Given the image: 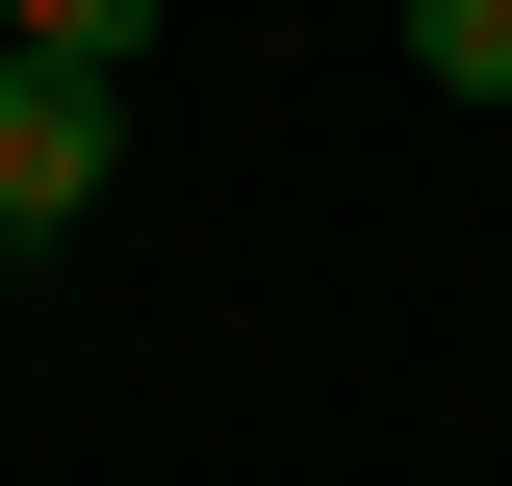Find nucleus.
Segmentation results:
<instances>
[{"mask_svg": "<svg viewBox=\"0 0 512 486\" xmlns=\"http://www.w3.org/2000/svg\"><path fill=\"white\" fill-rule=\"evenodd\" d=\"M410 77L436 103H512V0H410Z\"/></svg>", "mask_w": 512, "mask_h": 486, "instance_id": "2", "label": "nucleus"}, {"mask_svg": "<svg viewBox=\"0 0 512 486\" xmlns=\"http://www.w3.org/2000/svg\"><path fill=\"white\" fill-rule=\"evenodd\" d=\"M0 52H77V77H154V0H26Z\"/></svg>", "mask_w": 512, "mask_h": 486, "instance_id": "3", "label": "nucleus"}, {"mask_svg": "<svg viewBox=\"0 0 512 486\" xmlns=\"http://www.w3.org/2000/svg\"><path fill=\"white\" fill-rule=\"evenodd\" d=\"M0 282H26V231H0Z\"/></svg>", "mask_w": 512, "mask_h": 486, "instance_id": "4", "label": "nucleus"}, {"mask_svg": "<svg viewBox=\"0 0 512 486\" xmlns=\"http://www.w3.org/2000/svg\"><path fill=\"white\" fill-rule=\"evenodd\" d=\"M103 154H128V77H77V52H0V231H26V256L103 205Z\"/></svg>", "mask_w": 512, "mask_h": 486, "instance_id": "1", "label": "nucleus"}, {"mask_svg": "<svg viewBox=\"0 0 512 486\" xmlns=\"http://www.w3.org/2000/svg\"><path fill=\"white\" fill-rule=\"evenodd\" d=\"M0 26H26V0H0Z\"/></svg>", "mask_w": 512, "mask_h": 486, "instance_id": "5", "label": "nucleus"}]
</instances>
